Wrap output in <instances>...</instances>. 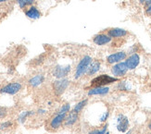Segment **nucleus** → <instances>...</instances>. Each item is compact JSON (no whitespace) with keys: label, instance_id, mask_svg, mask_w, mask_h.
I'll return each instance as SVG.
<instances>
[{"label":"nucleus","instance_id":"nucleus-1","mask_svg":"<svg viewBox=\"0 0 151 134\" xmlns=\"http://www.w3.org/2000/svg\"><path fill=\"white\" fill-rule=\"evenodd\" d=\"M117 82H119V79L116 77L109 76L108 74H101L91 80L90 86L91 88L92 87H103V86L112 84Z\"/></svg>","mask_w":151,"mask_h":134},{"label":"nucleus","instance_id":"nucleus-2","mask_svg":"<svg viewBox=\"0 0 151 134\" xmlns=\"http://www.w3.org/2000/svg\"><path fill=\"white\" fill-rule=\"evenodd\" d=\"M92 61H93V58H92L90 56H84L80 60V62L78 63L76 69H75V72H74L75 80H79L80 78H82L85 73L87 72L89 65L91 64Z\"/></svg>","mask_w":151,"mask_h":134},{"label":"nucleus","instance_id":"nucleus-3","mask_svg":"<svg viewBox=\"0 0 151 134\" xmlns=\"http://www.w3.org/2000/svg\"><path fill=\"white\" fill-rule=\"evenodd\" d=\"M66 116H67L66 113H62L60 111H58L56 115H54L50 119L49 124H48L49 129L51 130H57L60 129L63 125L64 120L66 118Z\"/></svg>","mask_w":151,"mask_h":134},{"label":"nucleus","instance_id":"nucleus-4","mask_svg":"<svg viewBox=\"0 0 151 134\" xmlns=\"http://www.w3.org/2000/svg\"><path fill=\"white\" fill-rule=\"evenodd\" d=\"M22 89V84L19 82H13L6 84L0 89V93L1 95H14L18 93Z\"/></svg>","mask_w":151,"mask_h":134},{"label":"nucleus","instance_id":"nucleus-5","mask_svg":"<svg viewBox=\"0 0 151 134\" xmlns=\"http://www.w3.org/2000/svg\"><path fill=\"white\" fill-rule=\"evenodd\" d=\"M71 70V66L70 65H58L52 70V75L57 79H64L66 78Z\"/></svg>","mask_w":151,"mask_h":134},{"label":"nucleus","instance_id":"nucleus-6","mask_svg":"<svg viewBox=\"0 0 151 134\" xmlns=\"http://www.w3.org/2000/svg\"><path fill=\"white\" fill-rule=\"evenodd\" d=\"M116 121H117L116 128L118 131L122 133H126L128 131L129 127H130V122H129L128 118L125 115L119 114V115L117 116Z\"/></svg>","mask_w":151,"mask_h":134},{"label":"nucleus","instance_id":"nucleus-7","mask_svg":"<svg viewBox=\"0 0 151 134\" xmlns=\"http://www.w3.org/2000/svg\"><path fill=\"white\" fill-rule=\"evenodd\" d=\"M70 85V80L67 79H58L53 82V90L57 95H61L68 89Z\"/></svg>","mask_w":151,"mask_h":134},{"label":"nucleus","instance_id":"nucleus-8","mask_svg":"<svg viewBox=\"0 0 151 134\" xmlns=\"http://www.w3.org/2000/svg\"><path fill=\"white\" fill-rule=\"evenodd\" d=\"M128 68L125 64V62H120V63H117V64H114L112 66V68H111V73H112V75L116 78H121V77H123L124 75H126V73L128 72Z\"/></svg>","mask_w":151,"mask_h":134},{"label":"nucleus","instance_id":"nucleus-9","mask_svg":"<svg viewBox=\"0 0 151 134\" xmlns=\"http://www.w3.org/2000/svg\"><path fill=\"white\" fill-rule=\"evenodd\" d=\"M126 57H127V53L124 51H121V52H117V53L111 54V55L108 56L106 60L109 64L113 65V64L122 62V60L126 59Z\"/></svg>","mask_w":151,"mask_h":134},{"label":"nucleus","instance_id":"nucleus-10","mask_svg":"<svg viewBox=\"0 0 151 134\" xmlns=\"http://www.w3.org/2000/svg\"><path fill=\"white\" fill-rule=\"evenodd\" d=\"M110 89L108 86L103 87H92L87 92L88 96H104L109 92Z\"/></svg>","mask_w":151,"mask_h":134},{"label":"nucleus","instance_id":"nucleus-11","mask_svg":"<svg viewBox=\"0 0 151 134\" xmlns=\"http://www.w3.org/2000/svg\"><path fill=\"white\" fill-rule=\"evenodd\" d=\"M139 63H140V57L138 54H132V55L126 57L125 59V64L129 70H133L135 68H137Z\"/></svg>","mask_w":151,"mask_h":134},{"label":"nucleus","instance_id":"nucleus-12","mask_svg":"<svg viewBox=\"0 0 151 134\" xmlns=\"http://www.w3.org/2000/svg\"><path fill=\"white\" fill-rule=\"evenodd\" d=\"M111 41H112V38L109 37L106 33H98V34L95 35L93 37V42L96 45H106L109 44Z\"/></svg>","mask_w":151,"mask_h":134},{"label":"nucleus","instance_id":"nucleus-13","mask_svg":"<svg viewBox=\"0 0 151 134\" xmlns=\"http://www.w3.org/2000/svg\"><path fill=\"white\" fill-rule=\"evenodd\" d=\"M79 115H80V114H78V113L74 112L73 110L70 111V112L67 114L66 118H65V120H64L63 125H64L65 127H73V126L75 125V123L78 121V119H79Z\"/></svg>","mask_w":151,"mask_h":134},{"label":"nucleus","instance_id":"nucleus-14","mask_svg":"<svg viewBox=\"0 0 151 134\" xmlns=\"http://www.w3.org/2000/svg\"><path fill=\"white\" fill-rule=\"evenodd\" d=\"M107 34L114 39H118V38H122L125 37L128 34V32L124 29H121V28H111L107 32Z\"/></svg>","mask_w":151,"mask_h":134},{"label":"nucleus","instance_id":"nucleus-15","mask_svg":"<svg viewBox=\"0 0 151 134\" xmlns=\"http://www.w3.org/2000/svg\"><path fill=\"white\" fill-rule=\"evenodd\" d=\"M45 82V75L43 74H37L34 77H32L29 82L28 84L31 88H37L40 85H42Z\"/></svg>","mask_w":151,"mask_h":134},{"label":"nucleus","instance_id":"nucleus-16","mask_svg":"<svg viewBox=\"0 0 151 134\" xmlns=\"http://www.w3.org/2000/svg\"><path fill=\"white\" fill-rule=\"evenodd\" d=\"M25 15L27 16V18L32 19H37L39 18H41L42 13L39 10L36 6H31L28 9L25 10Z\"/></svg>","mask_w":151,"mask_h":134},{"label":"nucleus","instance_id":"nucleus-17","mask_svg":"<svg viewBox=\"0 0 151 134\" xmlns=\"http://www.w3.org/2000/svg\"><path fill=\"white\" fill-rule=\"evenodd\" d=\"M100 68H101V63H100L99 60H94V61H92L91 64L89 65L86 75L87 76H94L95 74H96V73L100 70Z\"/></svg>","mask_w":151,"mask_h":134},{"label":"nucleus","instance_id":"nucleus-18","mask_svg":"<svg viewBox=\"0 0 151 134\" xmlns=\"http://www.w3.org/2000/svg\"><path fill=\"white\" fill-rule=\"evenodd\" d=\"M35 114V111H32V110H27V111H23V112H22V113L19 115V117H18V122H19V123H21V124L24 123V122L26 121V120H27L28 118H30V117H32V116H34Z\"/></svg>","mask_w":151,"mask_h":134},{"label":"nucleus","instance_id":"nucleus-19","mask_svg":"<svg viewBox=\"0 0 151 134\" xmlns=\"http://www.w3.org/2000/svg\"><path fill=\"white\" fill-rule=\"evenodd\" d=\"M87 105H88V99H83V100H82V101L78 102V103L74 105V107L73 108V110L74 112L78 113V114H80V113L85 108V107H86Z\"/></svg>","mask_w":151,"mask_h":134},{"label":"nucleus","instance_id":"nucleus-20","mask_svg":"<svg viewBox=\"0 0 151 134\" xmlns=\"http://www.w3.org/2000/svg\"><path fill=\"white\" fill-rule=\"evenodd\" d=\"M117 89L120 91H131L132 90V84L127 80H123V82H120L118 83Z\"/></svg>","mask_w":151,"mask_h":134},{"label":"nucleus","instance_id":"nucleus-21","mask_svg":"<svg viewBox=\"0 0 151 134\" xmlns=\"http://www.w3.org/2000/svg\"><path fill=\"white\" fill-rule=\"evenodd\" d=\"M108 131V124H105L104 126L97 127V128L90 130L87 134H106Z\"/></svg>","mask_w":151,"mask_h":134},{"label":"nucleus","instance_id":"nucleus-22","mask_svg":"<svg viewBox=\"0 0 151 134\" xmlns=\"http://www.w3.org/2000/svg\"><path fill=\"white\" fill-rule=\"evenodd\" d=\"M16 2L21 9H25L27 6H31L35 2V0H16Z\"/></svg>","mask_w":151,"mask_h":134},{"label":"nucleus","instance_id":"nucleus-23","mask_svg":"<svg viewBox=\"0 0 151 134\" xmlns=\"http://www.w3.org/2000/svg\"><path fill=\"white\" fill-rule=\"evenodd\" d=\"M13 126V122L11 120H6V121H3L2 123H0V130H6L10 129Z\"/></svg>","mask_w":151,"mask_h":134},{"label":"nucleus","instance_id":"nucleus-24","mask_svg":"<svg viewBox=\"0 0 151 134\" xmlns=\"http://www.w3.org/2000/svg\"><path fill=\"white\" fill-rule=\"evenodd\" d=\"M144 8H145V12L147 15H151V0H148L145 4H144Z\"/></svg>","mask_w":151,"mask_h":134},{"label":"nucleus","instance_id":"nucleus-25","mask_svg":"<svg viewBox=\"0 0 151 134\" xmlns=\"http://www.w3.org/2000/svg\"><path fill=\"white\" fill-rule=\"evenodd\" d=\"M8 116V108L5 106H0V119H4Z\"/></svg>","mask_w":151,"mask_h":134},{"label":"nucleus","instance_id":"nucleus-26","mask_svg":"<svg viewBox=\"0 0 151 134\" xmlns=\"http://www.w3.org/2000/svg\"><path fill=\"white\" fill-rule=\"evenodd\" d=\"M47 110H45V109H43V108H40V109H38L37 110V114H38V115H45V114H47Z\"/></svg>","mask_w":151,"mask_h":134},{"label":"nucleus","instance_id":"nucleus-27","mask_svg":"<svg viewBox=\"0 0 151 134\" xmlns=\"http://www.w3.org/2000/svg\"><path fill=\"white\" fill-rule=\"evenodd\" d=\"M147 128H148V130H151V119H150V121H149V123H148V125H147Z\"/></svg>","mask_w":151,"mask_h":134},{"label":"nucleus","instance_id":"nucleus-28","mask_svg":"<svg viewBox=\"0 0 151 134\" xmlns=\"http://www.w3.org/2000/svg\"><path fill=\"white\" fill-rule=\"evenodd\" d=\"M139 1H140V3H144V4H145L147 1H148V0H139Z\"/></svg>","mask_w":151,"mask_h":134},{"label":"nucleus","instance_id":"nucleus-29","mask_svg":"<svg viewBox=\"0 0 151 134\" xmlns=\"http://www.w3.org/2000/svg\"><path fill=\"white\" fill-rule=\"evenodd\" d=\"M6 1H9V0H0V3H5Z\"/></svg>","mask_w":151,"mask_h":134},{"label":"nucleus","instance_id":"nucleus-30","mask_svg":"<svg viewBox=\"0 0 151 134\" xmlns=\"http://www.w3.org/2000/svg\"><path fill=\"white\" fill-rule=\"evenodd\" d=\"M106 134H110V133H109V131H107V132H106Z\"/></svg>","mask_w":151,"mask_h":134},{"label":"nucleus","instance_id":"nucleus-31","mask_svg":"<svg viewBox=\"0 0 151 134\" xmlns=\"http://www.w3.org/2000/svg\"><path fill=\"white\" fill-rule=\"evenodd\" d=\"M147 134H151V132H149V133H147Z\"/></svg>","mask_w":151,"mask_h":134}]
</instances>
